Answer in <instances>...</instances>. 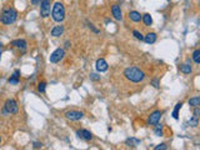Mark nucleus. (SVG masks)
<instances>
[{"mask_svg": "<svg viewBox=\"0 0 200 150\" xmlns=\"http://www.w3.org/2000/svg\"><path fill=\"white\" fill-rule=\"evenodd\" d=\"M0 58H2V43H0Z\"/></svg>", "mask_w": 200, "mask_h": 150, "instance_id": "obj_34", "label": "nucleus"}, {"mask_svg": "<svg viewBox=\"0 0 200 150\" xmlns=\"http://www.w3.org/2000/svg\"><path fill=\"white\" fill-rule=\"evenodd\" d=\"M45 89H46V83L45 82H41V83L38 84V90L40 93H45Z\"/></svg>", "mask_w": 200, "mask_h": 150, "instance_id": "obj_24", "label": "nucleus"}, {"mask_svg": "<svg viewBox=\"0 0 200 150\" xmlns=\"http://www.w3.org/2000/svg\"><path fill=\"white\" fill-rule=\"evenodd\" d=\"M188 103H189V105H190V106H193V108H195V106H199V105H200V98H199V96L190 98Z\"/></svg>", "mask_w": 200, "mask_h": 150, "instance_id": "obj_18", "label": "nucleus"}, {"mask_svg": "<svg viewBox=\"0 0 200 150\" xmlns=\"http://www.w3.org/2000/svg\"><path fill=\"white\" fill-rule=\"evenodd\" d=\"M126 144H128L129 146H136V145H139V144H140V140L134 139V138H130V139H128V140H126Z\"/></svg>", "mask_w": 200, "mask_h": 150, "instance_id": "obj_22", "label": "nucleus"}, {"mask_svg": "<svg viewBox=\"0 0 200 150\" xmlns=\"http://www.w3.org/2000/svg\"><path fill=\"white\" fill-rule=\"evenodd\" d=\"M19 79H20V70H15L14 74L10 77L9 79V84H19Z\"/></svg>", "mask_w": 200, "mask_h": 150, "instance_id": "obj_13", "label": "nucleus"}, {"mask_svg": "<svg viewBox=\"0 0 200 150\" xmlns=\"http://www.w3.org/2000/svg\"><path fill=\"white\" fill-rule=\"evenodd\" d=\"M112 15H113V18L115 20H121L123 19V13H121V9H120V7L118 4L112 7Z\"/></svg>", "mask_w": 200, "mask_h": 150, "instance_id": "obj_9", "label": "nucleus"}, {"mask_svg": "<svg viewBox=\"0 0 200 150\" xmlns=\"http://www.w3.org/2000/svg\"><path fill=\"white\" fill-rule=\"evenodd\" d=\"M18 19V12L14 8H5L0 15V23H3L4 25H10L15 23Z\"/></svg>", "mask_w": 200, "mask_h": 150, "instance_id": "obj_2", "label": "nucleus"}, {"mask_svg": "<svg viewBox=\"0 0 200 150\" xmlns=\"http://www.w3.org/2000/svg\"><path fill=\"white\" fill-rule=\"evenodd\" d=\"M64 55H65V51H64V49L63 48H59V49H56L55 51H53L51 53V55H50V61L51 63H59L63 58H64Z\"/></svg>", "mask_w": 200, "mask_h": 150, "instance_id": "obj_7", "label": "nucleus"}, {"mask_svg": "<svg viewBox=\"0 0 200 150\" xmlns=\"http://www.w3.org/2000/svg\"><path fill=\"white\" fill-rule=\"evenodd\" d=\"M193 60L195 64H200V49H196L193 53Z\"/></svg>", "mask_w": 200, "mask_h": 150, "instance_id": "obj_21", "label": "nucleus"}, {"mask_svg": "<svg viewBox=\"0 0 200 150\" xmlns=\"http://www.w3.org/2000/svg\"><path fill=\"white\" fill-rule=\"evenodd\" d=\"M4 109H5V113L8 114H17L19 110V106L14 99H8L4 104Z\"/></svg>", "mask_w": 200, "mask_h": 150, "instance_id": "obj_4", "label": "nucleus"}, {"mask_svg": "<svg viewBox=\"0 0 200 150\" xmlns=\"http://www.w3.org/2000/svg\"><path fill=\"white\" fill-rule=\"evenodd\" d=\"M129 18H130V20H133L134 23H139L140 20H141V15H140V13H138V12H130L129 13Z\"/></svg>", "mask_w": 200, "mask_h": 150, "instance_id": "obj_16", "label": "nucleus"}, {"mask_svg": "<svg viewBox=\"0 0 200 150\" xmlns=\"http://www.w3.org/2000/svg\"><path fill=\"white\" fill-rule=\"evenodd\" d=\"M141 20L144 21V25H145V26H150V25L153 24V18H151L150 14H144V15L141 16Z\"/></svg>", "mask_w": 200, "mask_h": 150, "instance_id": "obj_17", "label": "nucleus"}, {"mask_svg": "<svg viewBox=\"0 0 200 150\" xmlns=\"http://www.w3.org/2000/svg\"><path fill=\"white\" fill-rule=\"evenodd\" d=\"M34 148H35V149L41 148V143H34Z\"/></svg>", "mask_w": 200, "mask_h": 150, "instance_id": "obj_32", "label": "nucleus"}, {"mask_svg": "<svg viewBox=\"0 0 200 150\" xmlns=\"http://www.w3.org/2000/svg\"><path fill=\"white\" fill-rule=\"evenodd\" d=\"M65 48H66V49L70 48V43H69V41H65Z\"/></svg>", "mask_w": 200, "mask_h": 150, "instance_id": "obj_33", "label": "nucleus"}, {"mask_svg": "<svg viewBox=\"0 0 200 150\" xmlns=\"http://www.w3.org/2000/svg\"><path fill=\"white\" fill-rule=\"evenodd\" d=\"M189 124H190L191 126L196 128V126H198V124H199V123H198V118H195V116H194V118H191V119H190V121H189Z\"/></svg>", "mask_w": 200, "mask_h": 150, "instance_id": "obj_26", "label": "nucleus"}, {"mask_svg": "<svg viewBox=\"0 0 200 150\" xmlns=\"http://www.w3.org/2000/svg\"><path fill=\"white\" fill-rule=\"evenodd\" d=\"M12 45L18 48V49H21V50H26V48H28V44H26V41L24 39H17V40H14L12 43Z\"/></svg>", "mask_w": 200, "mask_h": 150, "instance_id": "obj_12", "label": "nucleus"}, {"mask_svg": "<svg viewBox=\"0 0 200 150\" xmlns=\"http://www.w3.org/2000/svg\"><path fill=\"white\" fill-rule=\"evenodd\" d=\"M161 111L160 110H154L150 115H149V119H148V124L149 125H155L160 121V118H161Z\"/></svg>", "mask_w": 200, "mask_h": 150, "instance_id": "obj_8", "label": "nucleus"}, {"mask_svg": "<svg viewBox=\"0 0 200 150\" xmlns=\"http://www.w3.org/2000/svg\"><path fill=\"white\" fill-rule=\"evenodd\" d=\"M151 84H153L155 88H159V82H158V79H154V80L151 82Z\"/></svg>", "mask_w": 200, "mask_h": 150, "instance_id": "obj_30", "label": "nucleus"}, {"mask_svg": "<svg viewBox=\"0 0 200 150\" xmlns=\"http://www.w3.org/2000/svg\"><path fill=\"white\" fill-rule=\"evenodd\" d=\"M165 149H168L166 144H159L155 146V150H165Z\"/></svg>", "mask_w": 200, "mask_h": 150, "instance_id": "obj_27", "label": "nucleus"}, {"mask_svg": "<svg viewBox=\"0 0 200 150\" xmlns=\"http://www.w3.org/2000/svg\"><path fill=\"white\" fill-rule=\"evenodd\" d=\"M181 105H183L181 103H178V104L175 105V109H174V111H173V118H174V119H178V118H179L178 114H179V110H180Z\"/></svg>", "mask_w": 200, "mask_h": 150, "instance_id": "obj_23", "label": "nucleus"}, {"mask_svg": "<svg viewBox=\"0 0 200 150\" xmlns=\"http://www.w3.org/2000/svg\"><path fill=\"white\" fill-rule=\"evenodd\" d=\"M191 66L189 65V64H181L180 65V71L183 73V74H190L191 73Z\"/></svg>", "mask_w": 200, "mask_h": 150, "instance_id": "obj_20", "label": "nucleus"}, {"mask_svg": "<svg viewBox=\"0 0 200 150\" xmlns=\"http://www.w3.org/2000/svg\"><path fill=\"white\" fill-rule=\"evenodd\" d=\"M194 116H195V118H199V116H200V109H199V106H195V109H194Z\"/></svg>", "mask_w": 200, "mask_h": 150, "instance_id": "obj_28", "label": "nucleus"}, {"mask_svg": "<svg viewBox=\"0 0 200 150\" xmlns=\"http://www.w3.org/2000/svg\"><path fill=\"white\" fill-rule=\"evenodd\" d=\"M154 134L156 135V136H163V134H164V131H163V125L161 124H155V128H154Z\"/></svg>", "mask_w": 200, "mask_h": 150, "instance_id": "obj_19", "label": "nucleus"}, {"mask_svg": "<svg viewBox=\"0 0 200 150\" xmlns=\"http://www.w3.org/2000/svg\"><path fill=\"white\" fill-rule=\"evenodd\" d=\"M51 0H41L40 3V14L43 18H48L50 15V5Z\"/></svg>", "mask_w": 200, "mask_h": 150, "instance_id": "obj_6", "label": "nucleus"}, {"mask_svg": "<svg viewBox=\"0 0 200 150\" xmlns=\"http://www.w3.org/2000/svg\"><path fill=\"white\" fill-rule=\"evenodd\" d=\"M0 143H2V138H0Z\"/></svg>", "mask_w": 200, "mask_h": 150, "instance_id": "obj_35", "label": "nucleus"}, {"mask_svg": "<svg viewBox=\"0 0 200 150\" xmlns=\"http://www.w3.org/2000/svg\"><path fill=\"white\" fill-rule=\"evenodd\" d=\"M83 116H84V113L79 111V110H69L65 113V118L70 121H78L80 119H83Z\"/></svg>", "mask_w": 200, "mask_h": 150, "instance_id": "obj_5", "label": "nucleus"}, {"mask_svg": "<svg viewBox=\"0 0 200 150\" xmlns=\"http://www.w3.org/2000/svg\"><path fill=\"white\" fill-rule=\"evenodd\" d=\"M133 35H134V36H135L138 40H140V41H141V40H144V36H143V34H141L140 31H138V30H134V31H133Z\"/></svg>", "mask_w": 200, "mask_h": 150, "instance_id": "obj_25", "label": "nucleus"}, {"mask_svg": "<svg viewBox=\"0 0 200 150\" xmlns=\"http://www.w3.org/2000/svg\"><path fill=\"white\" fill-rule=\"evenodd\" d=\"M124 77H125L128 80L133 82V83H140V82L144 80L145 74H144L143 70L131 66V68H126V69L124 70Z\"/></svg>", "mask_w": 200, "mask_h": 150, "instance_id": "obj_1", "label": "nucleus"}, {"mask_svg": "<svg viewBox=\"0 0 200 150\" xmlns=\"http://www.w3.org/2000/svg\"><path fill=\"white\" fill-rule=\"evenodd\" d=\"M31 3H33L34 5H40V3H41V0H31Z\"/></svg>", "mask_w": 200, "mask_h": 150, "instance_id": "obj_31", "label": "nucleus"}, {"mask_svg": "<svg viewBox=\"0 0 200 150\" xmlns=\"http://www.w3.org/2000/svg\"><path fill=\"white\" fill-rule=\"evenodd\" d=\"M51 16L54 19V21L56 23H61L65 18V9H64V5L61 3H55L53 5V10H51Z\"/></svg>", "mask_w": 200, "mask_h": 150, "instance_id": "obj_3", "label": "nucleus"}, {"mask_svg": "<svg viewBox=\"0 0 200 150\" xmlns=\"http://www.w3.org/2000/svg\"><path fill=\"white\" fill-rule=\"evenodd\" d=\"M90 78H91V80H100V75H96V74H90Z\"/></svg>", "mask_w": 200, "mask_h": 150, "instance_id": "obj_29", "label": "nucleus"}, {"mask_svg": "<svg viewBox=\"0 0 200 150\" xmlns=\"http://www.w3.org/2000/svg\"><path fill=\"white\" fill-rule=\"evenodd\" d=\"M95 68H96V70H98L99 73H104V71L108 70V63H107L104 59H98Z\"/></svg>", "mask_w": 200, "mask_h": 150, "instance_id": "obj_11", "label": "nucleus"}, {"mask_svg": "<svg viewBox=\"0 0 200 150\" xmlns=\"http://www.w3.org/2000/svg\"><path fill=\"white\" fill-rule=\"evenodd\" d=\"M144 40H145L146 44H154L156 41V34L155 33H148L144 36Z\"/></svg>", "mask_w": 200, "mask_h": 150, "instance_id": "obj_14", "label": "nucleus"}, {"mask_svg": "<svg viewBox=\"0 0 200 150\" xmlns=\"http://www.w3.org/2000/svg\"><path fill=\"white\" fill-rule=\"evenodd\" d=\"M63 33H64V26H63V25H58V26H55V28L51 29V35L55 36V38L60 36Z\"/></svg>", "mask_w": 200, "mask_h": 150, "instance_id": "obj_15", "label": "nucleus"}, {"mask_svg": "<svg viewBox=\"0 0 200 150\" xmlns=\"http://www.w3.org/2000/svg\"><path fill=\"white\" fill-rule=\"evenodd\" d=\"M76 135H78L80 139H83V140H91V139H93V134H91L89 130H86V129H80V130H78V131H76Z\"/></svg>", "mask_w": 200, "mask_h": 150, "instance_id": "obj_10", "label": "nucleus"}]
</instances>
